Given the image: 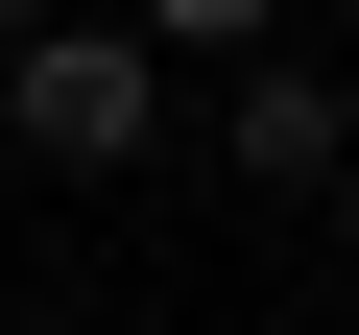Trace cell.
<instances>
[{"label": "cell", "mask_w": 359, "mask_h": 335, "mask_svg": "<svg viewBox=\"0 0 359 335\" xmlns=\"http://www.w3.org/2000/svg\"><path fill=\"white\" fill-rule=\"evenodd\" d=\"M0 144H25L48 192H120V168L168 144V48L120 25V0H96V25H72V0H25V25H0Z\"/></svg>", "instance_id": "cell-1"}, {"label": "cell", "mask_w": 359, "mask_h": 335, "mask_svg": "<svg viewBox=\"0 0 359 335\" xmlns=\"http://www.w3.org/2000/svg\"><path fill=\"white\" fill-rule=\"evenodd\" d=\"M216 168H240V192H335V168H359V96L264 25V48H216Z\"/></svg>", "instance_id": "cell-2"}, {"label": "cell", "mask_w": 359, "mask_h": 335, "mask_svg": "<svg viewBox=\"0 0 359 335\" xmlns=\"http://www.w3.org/2000/svg\"><path fill=\"white\" fill-rule=\"evenodd\" d=\"M120 25H144L168 72H216V48H264V25H287V0H120Z\"/></svg>", "instance_id": "cell-3"}, {"label": "cell", "mask_w": 359, "mask_h": 335, "mask_svg": "<svg viewBox=\"0 0 359 335\" xmlns=\"http://www.w3.org/2000/svg\"><path fill=\"white\" fill-rule=\"evenodd\" d=\"M0 335H25V287H0Z\"/></svg>", "instance_id": "cell-4"}, {"label": "cell", "mask_w": 359, "mask_h": 335, "mask_svg": "<svg viewBox=\"0 0 359 335\" xmlns=\"http://www.w3.org/2000/svg\"><path fill=\"white\" fill-rule=\"evenodd\" d=\"M0 25H25V0H0Z\"/></svg>", "instance_id": "cell-5"}]
</instances>
